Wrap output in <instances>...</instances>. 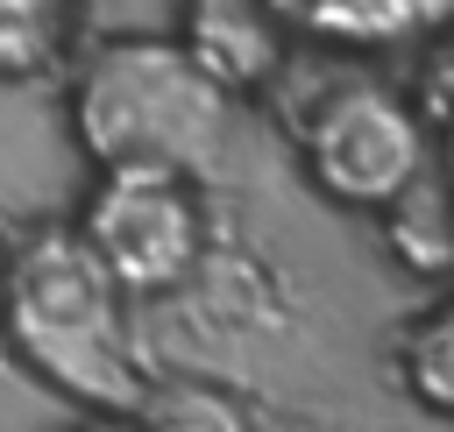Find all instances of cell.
<instances>
[{
    "label": "cell",
    "instance_id": "6da1fadb",
    "mask_svg": "<svg viewBox=\"0 0 454 432\" xmlns=\"http://www.w3.org/2000/svg\"><path fill=\"white\" fill-rule=\"evenodd\" d=\"M0 347L71 411L135 418L156 382L135 340V297L71 220H28L0 241Z\"/></svg>",
    "mask_w": 454,
    "mask_h": 432
},
{
    "label": "cell",
    "instance_id": "7a4b0ae2",
    "mask_svg": "<svg viewBox=\"0 0 454 432\" xmlns=\"http://www.w3.org/2000/svg\"><path fill=\"white\" fill-rule=\"evenodd\" d=\"M234 106L177 35H106L64 85V127L92 170H177L199 184L227 156Z\"/></svg>",
    "mask_w": 454,
    "mask_h": 432
},
{
    "label": "cell",
    "instance_id": "3957f363",
    "mask_svg": "<svg viewBox=\"0 0 454 432\" xmlns=\"http://www.w3.org/2000/svg\"><path fill=\"white\" fill-rule=\"evenodd\" d=\"M291 149H298L305 184L326 205L369 212V220H383L397 198H411L433 177V120L419 113L411 92H397L369 71L326 78L298 106Z\"/></svg>",
    "mask_w": 454,
    "mask_h": 432
},
{
    "label": "cell",
    "instance_id": "277c9868",
    "mask_svg": "<svg viewBox=\"0 0 454 432\" xmlns=\"http://www.w3.org/2000/svg\"><path fill=\"white\" fill-rule=\"evenodd\" d=\"M71 227L135 305L184 290L213 255L206 184L177 170H92Z\"/></svg>",
    "mask_w": 454,
    "mask_h": 432
},
{
    "label": "cell",
    "instance_id": "5b68a950",
    "mask_svg": "<svg viewBox=\"0 0 454 432\" xmlns=\"http://www.w3.org/2000/svg\"><path fill=\"white\" fill-rule=\"evenodd\" d=\"M177 42L241 99L255 85H270L291 57V28L277 21L270 0H192L184 7V28Z\"/></svg>",
    "mask_w": 454,
    "mask_h": 432
},
{
    "label": "cell",
    "instance_id": "8992f818",
    "mask_svg": "<svg viewBox=\"0 0 454 432\" xmlns=\"http://www.w3.org/2000/svg\"><path fill=\"white\" fill-rule=\"evenodd\" d=\"M291 42H326V50H397L419 35H440L454 21V0H270Z\"/></svg>",
    "mask_w": 454,
    "mask_h": 432
},
{
    "label": "cell",
    "instance_id": "52a82bcc",
    "mask_svg": "<svg viewBox=\"0 0 454 432\" xmlns=\"http://www.w3.org/2000/svg\"><path fill=\"white\" fill-rule=\"evenodd\" d=\"M390 361H397V382L419 411H440L454 418V297H433L419 305L397 340H390Z\"/></svg>",
    "mask_w": 454,
    "mask_h": 432
},
{
    "label": "cell",
    "instance_id": "ba28073f",
    "mask_svg": "<svg viewBox=\"0 0 454 432\" xmlns=\"http://www.w3.org/2000/svg\"><path fill=\"white\" fill-rule=\"evenodd\" d=\"M142 432H255V411L206 375H156L149 397L135 404Z\"/></svg>",
    "mask_w": 454,
    "mask_h": 432
},
{
    "label": "cell",
    "instance_id": "9c48e42d",
    "mask_svg": "<svg viewBox=\"0 0 454 432\" xmlns=\"http://www.w3.org/2000/svg\"><path fill=\"white\" fill-rule=\"evenodd\" d=\"M64 432H142V425L135 418H114V411H78Z\"/></svg>",
    "mask_w": 454,
    "mask_h": 432
}]
</instances>
